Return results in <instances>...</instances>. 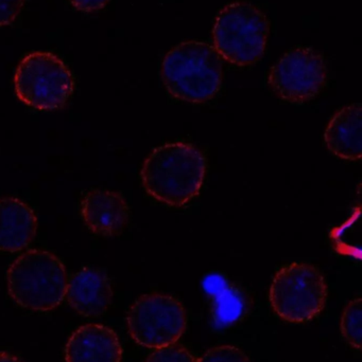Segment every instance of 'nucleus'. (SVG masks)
Listing matches in <instances>:
<instances>
[{
	"label": "nucleus",
	"instance_id": "f257e3e1",
	"mask_svg": "<svg viewBox=\"0 0 362 362\" xmlns=\"http://www.w3.org/2000/svg\"><path fill=\"white\" fill-rule=\"evenodd\" d=\"M205 174V155L193 144L176 142L163 144L149 155L140 180L157 202L183 206L199 195Z\"/></svg>",
	"mask_w": 362,
	"mask_h": 362
},
{
	"label": "nucleus",
	"instance_id": "f03ea898",
	"mask_svg": "<svg viewBox=\"0 0 362 362\" xmlns=\"http://www.w3.org/2000/svg\"><path fill=\"white\" fill-rule=\"evenodd\" d=\"M161 78L174 99L202 104L216 97L222 87V62L214 46L201 40H187L164 57Z\"/></svg>",
	"mask_w": 362,
	"mask_h": 362
},
{
	"label": "nucleus",
	"instance_id": "7ed1b4c3",
	"mask_svg": "<svg viewBox=\"0 0 362 362\" xmlns=\"http://www.w3.org/2000/svg\"><path fill=\"white\" fill-rule=\"evenodd\" d=\"M10 297L26 310L49 312L63 302L67 291L65 266L57 255L33 249L19 255L9 267Z\"/></svg>",
	"mask_w": 362,
	"mask_h": 362
},
{
	"label": "nucleus",
	"instance_id": "20e7f679",
	"mask_svg": "<svg viewBox=\"0 0 362 362\" xmlns=\"http://www.w3.org/2000/svg\"><path fill=\"white\" fill-rule=\"evenodd\" d=\"M270 33L267 14L250 2L225 6L217 14L213 28L215 50L238 67H248L265 54Z\"/></svg>",
	"mask_w": 362,
	"mask_h": 362
},
{
	"label": "nucleus",
	"instance_id": "39448f33",
	"mask_svg": "<svg viewBox=\"0 0 362 362\" xmlns=\"http://www.w3.org/2000/svg\"><path fill=\"white\" fill-rule=\"evenodd\" d=\"M69 68L57 55L38 51L26 55L14 74L17 98L38 110L63 108L74 93Z\"/></svg>",
	"mask_w": 362,
	"mask_h": 362
},
{
	"label": "nucleus",
	"instance_id": "423d86ee",
	"mask_svg": "<svg viewBox=\"0 0 362 362\" xmlns=\"http://www.w3.org/2000/svg\"><path fill=\"white\" fill-rule=\"evenodd\" d=\"M274 313L291 323L316 318L327 299V286L320 270L307 263H293L278 270L270 287Z\"/></svg>",
	"mask_w": 362,
	"mask_h": 362
},
{
	"label": "nucleus",
	"instance_id": "0eeeda50",
	"mask_svg": "<svg viewBox=\"0 0 362 362\" xmlns=\"http://www.w3.org/2000/svg\"><path fill=\"white\" fill-rule=\"evenodd\" d=\"M132 339L148 349H159L179 341L187 325L186 310L176 298L148 293L138 298L127 317Z\"/></svg>",
	"mask_w": 362,
	"mask_h": 362
},
{
	"label": "nucleus",
	"instance_id": "6e6552de",
	"mask_svg": "<svg viewBox=\"0 0 362 362\" xmlns=\"http://www.w3.org/2000/svg\"><path fill=\"white\" fill-rule=\"evenodd\" d=\"M329 69L324 57L310 47L287 51L268 76V84L284 101L302 104L315 99L324 89Z\"/></svg>",
	"mask_w": 362,
	"mask_h": 362
},
{
	"label": "nucleus",
	"instance_id": "1a4fd4ad",
	"mask_svg": "<svg viewBox=\"0 0 362 362\" xmlns=\"http://www.w3.org/2000/svg\"><path fill=\"white\" fill-rule=\"evenodd\" d=\"M81 215L89 231L103 238H114L127 228L130 208L118 192L95 189L83 196Z\"/></svg>",
	"mask_w": 362,
	"mask_h": 362
},
{
	"label": "nucleus",
	"instance_id": "9d476101",
	"mask_svg": "<svg viewBox=\"0 0 362 362\" xmlns=\"http://www.w3.org/2000/svg\"><path fill=\"white\" fill-rule=\"evenodd\" d=\"M65 297L69 305L81 316L87 318L102 316L112 304L110 276L99 268H83L68 281Z\"/></svg>",
	"mask_w": 362,
	"mask_h": 362
},
{
	"label": "nucleus",
	"instance_id": "9b49d317",
	"mask_svg": "<svg viewBox=\"0 0 362 362\" xmlns=\"http://www.w3.org/2000/svg\"><path fill=\"white\" fill-rule=\"evenodd\" d=\"M121 358L118 336L104 325H83L72 333L66 344V362H121Z\"/></svg>",
	"mask_w": 362,
	"mask_h": 362
},
{
	"label": "nucleus",
	"instance_id": "f8f14e48",
	"mask_svg": "<svg viewBox=\"0 0 362 362\" xmlns=\"http://www.w3.org/2000/svg\"><path fill=\"white\" fill-rule=\"evenodd\" d=\"M38 227V216L29 204L16 197L0 198V252H18L29 246Z\"/></svg>",
	"mask_w": 362,
	"mask_h": 362
},
{
	"label": "nucleus",
	"instance_id": "ddd939ff",
	"mask_svg": "<svg viewBox=\"0 0 362 362\" xmlns=\"http://www.w3.org/2000/svg\"><path fill=\"white\" fill-rule=\"evenodd\" d=\"M324 140L335 156L344 160H359L362 148L361 104H351L338 110L325 129Z\"/></svg>",
	"mask_w": 362,
	"mask_h": 362
},
{
	"label": "nucleus",
	"instance_id": "4468645a",
	"mask_svg": "<svg viewBox=\"0 0 362 362\" xmlns=\"http://www.w3.org/2000/svg\"><path fill=\"white\" fill-rule=\"evenodd\" d=\"M362 301L361 298L352 300L346 305L341 317V335L349 346L356 350L361 349L362 338Z\"/></svg>",
	"mask_w": 362,
	"mask_h": 362
},
{
	"label": "nucleus",
	"instance_id": "2eb2a0df",
	"mask_svg": "<svg viewBox=\"0 0 362 362\" xmlns=\"http://www.w3.org/2000/svg\"><path fill=\"white\" fill-rule=\"evenodd\" d=\"M216 296L217 315L219 317H236L242 308V297L233 287L225 286V282H219Z\"/></svg>",
	"mask_w": 362,
	"mask_h": 362
},
{
	"label": "nucleus",
	"instance_id": "dca6fc26",
	"mask_svg": "<svg viewBox=\"0 0 362 362\" xmlns=\"http://www.w3.org/2000/svg\"><path fill=\"white\" fill-rule=\"evenodd\" d=\"M197 362H251L248 355L234 346H219L210 349Z\"/></svg>",
	"mask_w": 362,
	"mask_h": 362
},
{
	"label": "nucleus",
	"instance_id": "f3484780",
	"mask_svg": "<svg viewBox=\"0 0 362 362\" xmlns=\"http://www.w3.org/2000/svg\"><path fill=\"white\" fill-rule=\"evenodd\" d=\"M146 362H197V359L186 349L171 344L155 349L154 352L149 355Z\"/></svg>",
	"mask_w": 362,
	"mask_h": 362
},
{
	"label": "nucleus",
	"instance_id": "a211bd4d",
	"mask_svg": "<svg viewBox=\"0 0 362 362\" xmlns=\"http://www.w3.org/2000/svg\"><path fill=\"white\" fill-rule=\"evenodd\" d=\"M25 0H0V27L10 25L21 15Z\"/></svg>",
	"mask_w": 362,
	"mask_h": 362
},
{
	"label": "nucleus",
	"instance_id": "6ab92c4d",
	"mask_svg": "<svg viewBox=\"0 0 362 362\" xmlns=\"http://www.w3.org/2000/svg\"><path fill=\"white\" fill-rule=\"evenodd\" d=\"M70 4L81 12H97L106 8L111 0H69Z\"/></svg>",
	"mask_w": 362,
	"mask_h": 362
},
{
	"label": "nucleus",
	"instance_id": "aec40b11",
	"mask_svg": "<svg viewBox=\"0 0 362 362\" xmlns=\"http://www.w3.org/2000/svg\"><path fill=\"white\" fill-rule=\"evenodd\" d=\"M0 362H21L14 355L10 353L0 352Z\"/></svg>",
	"mask_w": 362,
	"mask_h": 362
}]
</instances>
